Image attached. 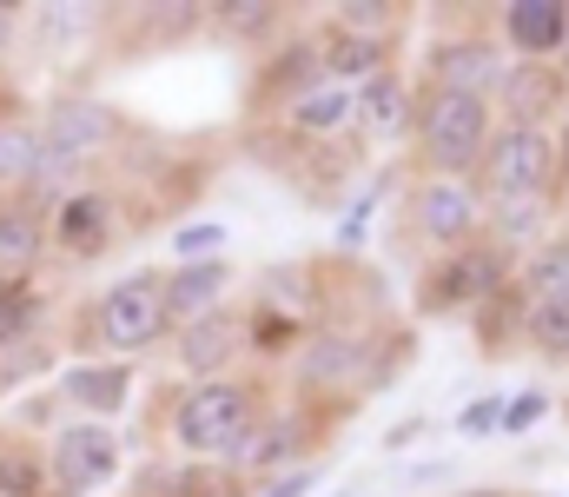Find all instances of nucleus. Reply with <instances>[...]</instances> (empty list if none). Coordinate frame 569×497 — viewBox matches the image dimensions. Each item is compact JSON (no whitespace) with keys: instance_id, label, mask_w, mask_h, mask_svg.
Returning a JSON list of instances; mask_svg holds the SVG:
<instances>
[{"instance_id":"nucleus-37","label":"nucleus","mask_w":569,"mask_h":497,"mask_svg":"<svg viewBox=\"0 0 569 497\" xmlns=\"http://www.w3.org/2000/svg\"><path fill=\"white\" fill-rule=\"evenodd\" d=\"M325 485V465H298V471H279L266 485H252V497H311Z\"/></svg>"},{"instance_id":"nucleus-2","label":"nucleus","mask_w":569,"mask_h":497,"mask_svg":"<svg viewBox=\"0 0 569 497\" xmlns=\"http://www.w3.org/2000/svg\"><path fill=\"white\" fill-rule=\"evenodd\" d=\"M490 133H497V113L490 100H470V93H418V160L437 179H477V166L490 153Z\"/></svg>"},{"instance_id":"nucleus-10","label":"nucleus","mask_w":569,"mask_h":497,"mask_svg":"<svg viewBox=\"0 0 569 497\" xmlns=\"http://www.w3.org/2000/svg\"><path fill=\"white\" fill-rule=\"evenodd\" d=\"M113 239H120V199L113 192H100V186H73V192H60V206H53V219H47V246H60L67 259H100V252H113Z\"/></svg>"},{"instance_id":"nucleus-1","label":"nucleus","mask_w":569,"mask_h":497,"mask_svg":"<svg viewBox=\"0 0 569 497\" xmlns=\"http://www.w3.org/2000/svg\"><path fill=\"white\" fill-rule=\"evenodd\" d=\"M272 411V385L266 378H246V371H226V378H206V385H186L166 411V431L186 458L199 465H226L246 431Z\"/></svg>"},{"instance_id":"nucleus-5","label":"nucleus","mask_w":569,"mask_h":497,"mask_svg":"<svg viewBox=\"0 0 569 497\" xmlns=\"http://www.w3.org/2000/svg\"><path fill=\"white\" fill-rule=\"evenodd\" d=\"M517 279V259L497 239H470L457 252H437L418 272V319H463L483 299H497Z\"/></svg>"},{"instance_id":"nucleus-44","label":"nucleus","mask_w":569,"mask_h":497,"mask_svg":"<svg viewBox=\"0 0 569 497\" xmlns=\"http://www.w3.org/2000/svg\"><path fill=\"white\" fill-rule=\"evenodd\" d=\"M53 497H60V491H53Z\"/></svg>"},{"instance_id":"nucleus-31","label":"nucleus","mask_w":569,"mask_h":497,"mask_svg":"<svg viewBox=\"0 0 569 497\" xmlns=\"http://www.w3.org/2000/svg\"><path fill=\"white\" fill-rule=\"evenodd\" d=\"M226 239H232V226H219V219H179L172 226V266H206V259H226Z\"/></svg>"},{"instance_id":"nucleus-27","label":"nucleus","mask_w":569,"mask_h":497,"mask_svg":"<svg viewBox=\"0 0 569 497\" xmlns=\"http://www.w3.org/2000/svg\"><path fill=\"white\" fill-rule=\"evenodd\" d=\"M212 20H219V33H232V40H279L284 33L279 0H219Z\"/></svg>"},{"instance_id":"nucleus-7","label":"nucleus","mask_w":569,"mask_h":497,"mask_svg":"<svg viewBox=\"0 0 569 497\" xmlns=\"http://www.w3.org/2000/svg\"><path fill=\"white\" fill-rule=\"evenodd\" d=\"M405 232L418 246H430V259L483 239V192H477V179H437V172H425L411 186V199H405Z\"/></svg>"},{"instance_id":"nucleus-12","label":"nucleus","mask_w":569,"mask_h":497,"mask_svg":"<svg viewBox=\"0 0 569 497\" xmlns=\"http://www.w3.org/2000/svg\"><path fill=\"white\" fill-rule=\"evenodd\" d=\"M497 40L517 60H557L569 47V0H503L497 7Z\"/></svg>"},{"instance_id":"nucleus-40","label":"nucleus","mask_w":569,"mask_h":497,"mask_svg":"<svg viewBox=\"0 0 569 497\" xmlns=\"http://www.w3.org/2000/svg\"><path fill=\"white\" fill-rule=\"evenodd\" d=\"M557 153H563V179H569V113L557 120Z\"/></svg>"},{"instance_id":"nucleus-42","label":"nucleus","mask_w":569,"mask_h":497,"mask_svg":"<svg viewBox=\"0 0 569 497\" xmlns=\"http://www.w3.org/2000/svg\"><path fill=\"white\" fill-rule=\"evenodd\" d=\"M557 67H563V80H569V47H563V53H557Z\"/></svg>"},{"instance_id":"nucleus-18","label":"nucleus","mask_w":569,"mask_h":497,"mask_svg":"<svg viewBox=\"0 0 569 497\" xmlns=\"http://www.w3.org/2000/svg\"><path fill=\"white\" fill-rule=\"evenodd\" d=\"M226 292H232V266L226 259H206V266H172L166 272V312L172 331L206 319V312H226Z\"/></svg>"},{"instance_id":"nucleus-23","label":"nucleus","mask_w":569,"mask_h":497,"mask_svg":"<svg viewBox=\"0 0 569 497\" xmlns=\"http://www.w3.org/2000/svg\"><path fill=\"white\" fill-rule=\"evenodd\" d=\"M47 319V292L40 279H0V351L33 345V326Z\"/></svg>"},{"instance_id":"nucleus-11","label":"nucleus","mask_w":569,"mask_h":497,"mask_svg":"<svg viewBox=\"0 0 569 497\" xmlns=\"http://www.w3.org/2000/svg\"><path fill=\"white\" fill-rule=\"evenodd\" d=\"M569 113V80L557 60H510V73L497 80V120L510 127H550Z\"/></svg>"},{"instance_id":"nucleus-6","label":"nucleus","mask_w":569,"mask_h":497,"mask_svg":"<svg viewBox=\"0 0 569 497\" xmlns=\"http://www.w3.org/2000/svg\"><path fill=\"white\" fill-rule=\"evenodd\" d=\"M93 345L107 351V358H140V351H152L166 331H172V312H166V272H152V266H140V272H127V279H113L100 299H93Z\"/></svg>"},{"instance_id":"nucleus-15","label":"nucleus","mask_w":569,"mask_h":497,"mask_svg":"<svg viewBox=\"0 0 569 497\" xmlns=\"http://www.w3.org/2000/svg\"><path fill=\"white\" fill-rule=\"evenodd\" d=\"M311 40H318V67H325V80H338V87H365V80L391 73V47H398V40L351 33V27H338V20L311 27Z\"/></svg>"},{"instance_id":"nucleus-14","label":"nucleus","mask_w":569,"mask_h":497,"mask_svg":"<svg viewBox=\"0 0 569 497\" xmlns=\"http://www.w3.org/2000/svg\"><path fill=\"white\" fill-rule=\"evenodd\" d=\"M60 398L73 411H87V418L107 425V418H120L133 405V365L127 358H73L60 371Z\"/></svg>"},{"instance_id":"nucleus-9","label":"nucleus","mask_w":569,"mask_h":497,"mask_svg":"<svg viewBox=\"0 0 569 497\" xmlns=\"http://www.w3.org/2000/svg\"><path fill=\"white\" fill-rule=\"evenodd\" d=\"M510 73V53L497 33L463 27V33H437L425 47V87L437 93H470V100H497V80Z\"/></svg>"},{"instance_id":"nucleus-13","label":"nucleus","mask_w":569,"mask_h":497,"mask_svg":"<svg viewBox=\"0 0 569 497\" xmlns=\"http://www.w3.org/2000/svg\"><path fill=\"white\" fill-rule=\"evenodd\" d=\"M179 371L192 378V385H206V378H226L232 371V358L246 351V319L226 306V312H206V319H192V326H179Z\"/></svg>"},{"instance_id":"nucleus-8","label":"nucleus","mask_w":569,"mask_h":497,"mask_svg":"<svg viewBox=\"0 0 569 497\" xmlns=\"http://www.w3.org/2000/svg\"><path fill=\"white\" fill-rule=\"evenodd\" d=\"M120 471H127V445L100 418H73L47 445V485L60 497H93L100 485H113Z\"/></svg>"},{"instance_id":"nucleus-34","label":"nucleus","mask_w":569,"mask_h":497,"mask_svg":"<svg viewBox=\"0 0 569 497\" xmlns=\"http://www.w3.org/2000/svg\"><path fill=\"white\" fill-rule=\"evenodd\" d=\"M378 199H385V186H365V192H358V199L338 212V252H358V246H365V226H371Z\"/></svg>"},{"instance_id":"nucleus-29","label":"nucleus","mask_w":569,"mask_h":497,"mask_svg":"<svg viewBox=\"0 0 569 497\" xmlns=\"http://www.w3.org/2000/svg\"><path fill=\"white\" fill-rule=\"evenodd\" d=\"M523 312H530V299H523V292H517V279H510L497 299H483V306L470 312V319H477V345L497 358V351H503V338H510V331H523Z\"/></svg>"},{"instance_id":"nucleus-3","label":"nucleus","mask_w":569,"mask_h":497,"mask_svg":"<svg viewBox=\"0 0 569 497\" xmlns=\"http://www.w3.org/2000/svg\"><path fill=\"white\" fill-rule=\"evenodd\" d=\"M33 127H40V153H47L33 186H47V179H80L100 153H113V147L127 140L120 107H107V100H93V93H60V100H47V113H40Z\"/></svg>"},{"instance_id":"nucleus-21","label":"nucleus","mask_w":569,"mask_h":497,"mask_svg":"<svg viewBox=\"0 0 569 497\" xmlns=\"http://www.w3.org/2000/svg\"><path fill=\"white\" fill-rule=\"evenodd\" d=\"M246 319V351H259V358H298V345L311 338V319L305 312H291L284 299H252V312H239Z\"/></svg>"},{"instance_id":"nucleus-19","label":"nucleus","mask_w":569,"mask_h":497,"mask_svg":"<svg viewBox=\"0 0 569 497\" xmlns=\"http://www.w3.org/2000/svg\"><path fill=\"white\" fill-rule=\"evenodd\" d=\"M279 127H291L298 140H338V133H351V127H358V87H338V80L311 87L305 100L284 107Z\"/></svg>"},{"instance_id":"nucleus-16","label":"nucleus","mask_w":569,"mask_h":497,"mask_svg":"<svg viewBox=\"0 0 569 497\" xmlns=\"http://www.w3.org/2000/svg\"><path fill=\"white\" fill-rule=\"evenodd\" d=\"M311 87H325V67H318V40L311 33H291V40H279L272 53H266V67H259V107H272L284 120V107L291 100H305Z\"/></svg>"},{"instance_id":"nucleus-25","label":"nucleus","mask_w":569,"mask_h":497,"mask_svg":"<svg viewBox=\"0 0 569 497\" xmlns=\"http://www.w3.org/2000/svg\"><path fill=\"white\" fill-rule=\"evenodd\" d=\"M0 497H47V451L20 431H0Z\"/></svg>"},{"instance_id":"nucleus-22","label":"nucleus","mask_w":569,"mask_h":497,"mask_svg":"<svg viewBox=\"0 0 569 497\" xmlns=\"http://www.w3.org/2000/svg\"><path fill=\"white\" fill-rule=\"evenodd\" d=\"M550 199H503V206H483V239H497L510 259L517 252H537L550 239Z\"/></svg>"},{"instance_id":"nucleus-30","label":"nucleus","mask_w":569,"mask_h":497,"mask_svg":"<svg viewBox=\"0 0 569 497\" xmlns=\"http://www.w3.org/2000/svg\"><path fill=\"white\" fill-rule=\"evenodd\" d=\"M418 358V331L411 326H378V345H371V378H365V398L385 391L391 378H405V365Z\"/></svg>"},{"instance_id":"nucleus-4","label":"nucleus","mask_w":569,"mask_h":497,"mask_svg":"<svg viewBox=\"0 0 569 497\" xmlns=\"http://www.w3.org/2000/svg\"><path fill=\"white\" fill-rule=\"evenodd\" d=\"M477 192H483V206H503V199H557L563 192L557 133L550 127H510V120H497L490 153L477 166Z\"/></svg>"},{"instance_id":"nucleus-24","label":"nucleus","mask_w":569,"mask_h":497,"mask_svg":"<svg viewBox=\"0 0 569 497\" xmlns=\"http://www.w3.org/2000/svg\"><path fill=\"white\" fill-rule=\"evenodd\" d=\"M517 292H523V299L569 292V232H550L537 252H523V259H517Z\"/></svg>"},{"instance_id":"nucleus-43","label":"nucleus","mask_w":569,"mask_h":497,"mask_svg":"<svg viewBox=\"0 0 569 497\" xmlns=\"http://www.w3.org/2000/svg\"><path fill=\"white\" fill-rule=\"evenodd\" d=\"M338 497H351V491H338Z\"/></svg>"},{"instance_id":"nucleus-20","label":"nucleus","mask_w":569,"mask_h":497,"mask_svg":"<svg viewBox=\"0 0 569 497\" xmlns=\"http://www.w3.org/2000/svg\"><path fill=\"white\" fill-rule=\"evenodd\" d=\"M47 259V219L40 206L0 199V279H33Z\"/></svg>"},{"instance_id":"nucleus-26","label":"nucleus","mask_w":569,"mask_h":497,"mask_svg":"<svg viewBox=\"0 0 569 497\" xmlns=\"http://www.w3.org/2000/svg\"><path fill=\"white\" fill-rule=\"evenodd\" d=\"M40 127L33 120H0V192L7 186H33L40 179Z\"/></svg>"},{"instance_id":"nucleus-17","label":"nucleus","mask_w":569,"mask_h":497,"mask_svg":"<svg viewBox=\"0 0 569 497\" xmlns=\"http://www.w3.org/2000/svg\"><path fill=\"white\" fill-rule=\"evenodd\" d=\"M358 133H371L378 147H398L405 133H418V87L398 67L358 87Z\"/></svg>"},{"instance_id":"nucleus-39","label":"nucleus","mask_w":569,"mask_h":497,"mask_svg":"<svg viewBox=\"0 0 569 497\" xmlns=\"http://www.w3.org/2000/svg\"><path fill=\"white\" fill-rule=\"evenodd\" d=\"M13 33H20V7H0V53L13 47Z\"/></svg>"},{"instance_id":"nucleus-28","label":"nucleus","mask_w":569,"mask_h":497,"mask_svg":"<svg viewBox=\"0 0 569 497\" xmlns=\"http://www.w3.org/2000/svg\"><path fill=\"white\" fill-rule=\"evenodd\" d=\"M523 345L543 351V358H569V292L530 299V312H523Z\"/></svg>"},{"instance_id":"nucleus-33","label":"nucleus","mask_w":569,"mask_h":497,"mask_svg":"<svg viewBox=\"0 0 569 497\" xmlns=\"http://www.w3.org/2000/svg\"><path fill=\"white\" fill-rule=\"evenodd\" d=\"M543 418H550V391H543V385H523V391L503 398V438H523V431H537Z\"/></svg>"},{"instance_id":"nucleus-36","label":"nucleus","mask_w":569,"mask_h":497,"mask_svg":"<svg viewBox=\"0 0 569 497\" xmlns=\"http://www.w3.org/2000/svg\"><path fill=\"white\" fill-rule=\"evenodd\" d=\"M33 20H47V40H80L87 20H100V7H33Z\"/></svg>"},{"instance_id":"nucleus-35","label":"nucleus","mask_w":569,"mask_h":497,"mask_svg":"<svg viewBox=\"0 0 569 497\" xmlns=\"http://www.w3.org/2000/svg\"><path fill=\"white\" fill-rule=\"evenodd\" d=\"M457 431H463V438H497V431H503V398H497V391L470 398V405L457 411Z\"/></svg>"},{"instance_id":"nucleus-38","label":"nucleus","mask_w":569,"mask_h":497,"mask_svg":"<svg viewBox=\"0 0 569 497\" xmlns=\"http://www.w3.org/2000/svg\"><path fill=\"white\" fill-rule=\"evenodd\" d=\"M425 431H430V418H405V425H391V431H385V451H411Z\"/></svg>"},{"instance_id":"nucleus-32","label":"nucleus","mask_w":569,"mask_h":497,"mask_svg":"<svg viewBox=\"0 0 569 497\" xmlns=\"http://www.w3.org/2000/svg\"><path fill=\"white\" fill-rule=\"evenodd\" d=\"M325 20H338L351 33H371V40H398V7L391 0H338Z\"/></svg>"},{"instance_id":"nucleus-41","label":"nucleus","mask_w":569,"mask_h":497,"mask_svg":"<svg viewBox=\"0 0 569 497\" xmlns=\"http://www.w3.org/2000/svg\"><path fill=\"white\" fill-rule=\"evenodd\" d=\"M463 497H517V491H463Z\"/></svg>"}]
</instances>
